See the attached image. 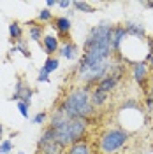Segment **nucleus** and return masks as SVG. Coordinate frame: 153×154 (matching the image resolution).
Wrapping results in <instances>:
<instances>
[{"mask_svg": "<svg viewBox=\"0 0 153 154\" xmlns=\"http://www.w3.org/2000/svg\"><path fill=\"white\" fill-rule=\"evenodd\" d=\"M111 35H113V25L109 23H100L90 30L83 44V56L76 68L77 77H81L88 68L111 60V54H115L111 48Z\"/></svg>", "mask_w": 153, "mask_h": 154, "instance_id": "1", "label": "nucleus"}, {"mask_svg": "<svg viewBox=\"0 0 153 154\" xmlns=\"http://www.w3.org/2000/svg\"><path fill=\"white\" fill-rule=\"evenodd\" d=\"M92 88L79 86L74 88L72 91H69L65 98L58 103V107L67 114L69 119H92V116L95 112V107L92 105Z\"/></svg>", "mask_w": 153, "mask_h": 154, "instance_id": "2", "label": "nucleus"}, {"mask_svg": "<svg viewBox=\"0 0 153 154\" xmlns=\"http://www.w3.org/2000/svg\"><path fill=\"white\" fill-rule=\"evenodd\" d=\"M90 121L92 119H81V117H77V119H67L63 125L55 128L57 142L67 151L72 144H77V142L85 140Z\"/></svg>", "mask_w": 153, "mask_h": 154, "instance_id": "3", "label": "nucleus"}, {"mask_svg": "<svg viewBox=\"0 0 153 154\" xmlns=\"http://www.w3.org/2000/svg\"><path fill=\"white\" fill-rule=\"evenodd\" d=\"M130 131L125 128H107L99 138V149L102 154H115L120 149H123L125 144L129 142Z\"/></svg>", "mask_w": 153, "mask_h": 154, "instance_id": "4", "label": "nucleus"}, {"mask_svg": "<svg viewBox=\"0 0 153 154\" xmlns=\"http://www.w3.org/2000/svg\"><path fill=\"white\" fill-rule=\"evenodd\" d=\"M37 154H65V149L57 142L55 137V130L53 128H46L37 142Z\"/></svg>", "mask_w": 153, "mask_h": 154, "instance_id": "5", "label": "nucleus"}, {"mask_svg": "<svg viewBox=\"0 0 153 154\" xmlns=\"http://www.w3.org/2000/svg\"><path fill=\"white\" fill-rule=\"evenodd\" d=\"M34 89L21 79V75H18V79H16V86H14V93H12V96H11V100L12 102H25L27 105H30L32 103V96H34Z\"/></svg>", "mask_w": 153, "mask_h": 154, "instance_id": "6", "label": "nucleus"}, {"mask_svg": "<svg viewBox=\"0 0 153 154\" xmlns=\"http://www.w3.org/2000/svg\"><path fill=\"white\" fill-rule=\"evenodd\" d=\"M150 65L146 63V61H134L132 63V77H134V81L139 84V86L143 88L144 91H146V88H148V81H150Z\"/></svg>", "mask_w": 153, "mask_h": 154, "instance_id": "7", "label": "nucleus"}, {"mask_svg": "<svg viewBox=\"0 0 153 154\" xmlns=\"http://www.w3.org/2000/svg\"><path fill=\"white\" fill-rule=\"evenodd\" d=\"M53 28L57 30V37L63 38V42H69L70 40V28H72V23L70 19L65 18V16H58V18L53 19Z\"/></svg>", "mask_w": 153, "mask_h": 154, "instance_id": "8", "label": "nucleus"}, {"mask_svg": "<svg viewBox=\"0 0 153 154\" xmlns=\"http://www.w3.org/2000/svg\"><path fill=\"white\" fill-rule=\"evenodd\" d=\"M127 37H129V35H127V28H125V25H113L111 48H113V53H115V54H120L122 44L125 42V38Z\"/></svg>", "mask_w": 153, "mask_h": 154, "instance_id": "9", "label": "nucleus"}, {"mask_svg": "<svg viewBox=\"0 0 153 154\" xmlns=\"http://www.w3.org/2000/svg\"><path fill=\"white\" fill-rule=\"evenodd\" d=\"M27 26H28V37L30 40H34V42H42V38H44V25H41L37 23L35 19H30L25 23Z\"/></svg>", "mask_w": 153, "mask_h": 154, "instance_id": "10", "label": "nucleus"}, {"mask_svg": "<svg viewBox=\"0 0 153 154\" xmlns=\"http://www.w3.org/2000/svg\"><path fill=\"white\" fill-rule=\"evenodd\" d=\"M58 53H60V56H63L65 60L72 61V60H77V56H79V48H77L76 42L69 40V42H63V44L60 46Z\"/></svg>", "mask_w": 153, "mask_h": 154, "instance_id": "11", "label": "nucleus"}, {"mask_svg": "<svg viewBox=\"0 0 153 154\" xmlns=\"http://www.w3.org/2000/svg\"><path fill=\"white\" fill-rule=\"evenodd\" d=\"M125 28H127V35H130V37L137 38V40H144V38H148L146 35V30L141 23H135V21H127L125 23Z\"/></svg>", "mask_w": 153, "mask_h": 154, "instance_id": "12", "label": "nucleus"}, {"mask_svg": "<svg viewBox=\"0 0 153 154\" xmlns=\"http://www.w3.org/2000/svg\"><path fill=\"white\" fill-rule=\"evenodd\" d=\"M41 46H42V49L48 53L49 56H53L55 53H58V49H60V38L57 35H44Z\"/></svg>", "mask_w": 153, "mask_h": 154, "instance_id": "13", "label": "nucleus"}, {"mask_svg": "<svg viewBox=\"0 0 153 154\" xmlns=\"http://www.w3.org/2000/svg\"><path fill=\"white\" fill-rule=\"evenodd\" d=\"M109 96H111V95L102 93V91H99L97 88H93V89H92V95H90V98H92V105L95 107V109L104 107L106 103H107V100H109Z\"/></svg>", "mask_w": 153, "mask_h": 154, "instance_id": "14", "label": "nucleus"}, {"mask_svg": "<svg viewBox=\"0 0 153 154\" xmlns=\"http://www.w3.org/2000/svg\"><path fill=\"white\" fill-rule=\"evenodd\" d=\"M65 154H92V147H90V144L86 140H81L77 144L70 145L67 151H65Z\"/></svg>", "mask_w": 153, "mask_h": 154, "instance_id": "15", "label": "nucleus"}, {"mask_svg": "<svg viewBox=\"0 0 153 154\" xmlns=\"http://www.w3.org/2000/svg\"><path fill=\"white\" fill-rule=\"evenodd\" d=\"M16 51H19L23 56L27 58V60H30L32 58V53H30V48H28V44H27V40L25 38H21V40H18L16 44H12V48H11L9 51V54H14Z\"/></svg>", "mask_w": 153, "mask_h": 154, "instance_id": "16", "label": "nucleus"}, {"mask_svg": "<svg viewBox=\"0 0 153 154\" xmlns=\"http://www.w3.org/2000/svg\"><path fill=\"white\" fill-rule=\"evenodd\" d=\"M9 37H11V42L16 44L18 40L23 38V26L19 25L18 21H12L9 25Z\"/></svg>", "mask_w": 153, "mask_h": 154, "instance_id": "17", "label": "nucleus"}, {"mask_svg": "<svg viewBox=\"0 0 153 154\" xmlns=\"http://www.w3.org/2000/svg\"><path fill=\"white\" fill-rule=\"evenodd\" d=\"M58 67H60V60H58L57 56H48L46 58V61H44V65H42V68L46 70V74H53V72H57Z\"/></svg>", "mask_w": 153, "mask_h": 154, "instance_id": "18", "label": "nucleus"}, {"mask_svg": "<svg viewBox=\"0 0 153 154\" xmlns=\"http://www.w3.org/2000/svg\"><path fill=\"white\" fill-rule=\"evenodd\" d=\"M53 12L49 9H41L37 12V16H35V21L41 23V25H44V23H48V21H53Z\"/></svg>", "mask_w": 153, "mask_h": 154, "instance_id": "19", "label": "nucleus"}, {"mask_svg": "<svg viewBox=\"0 0 153 154\" xmlns=\"http://www.w3.org/2000/svg\"><path fill=\"white\" fill-rule=\"evenodd\" d=\"M72 7L79 12H86V14H92V12H95L93 9V5H90L88 2H81V0H76V2H72Z\"/></svg>", "mask_w": 153, "mask_h": 154, "instance_id": "20", "label": "nucleus"}, {"mask_svg": "<svg viewBox=\"0 0 153 154\" xmlns=\"http://www.w3.org/2000/svg\"><path fill=\"white\" fill-rule=\"evenodd\" d=\"M12 149H14V144H12L11 138H4L0 142V154H11Z\"/></svg>", "mask_w": 153, "mask_h": 154, "instance_id": "21", "label": "nucleus"}, {"mask_svg": "<svg viewBox=\"0 0 153 154\" xmlns=\"http://www.w3.org/2000/svg\"><path fill=\"white\" fill-rule=\"evenodd\" d=\"M146 44H148V54L144 56V61H146L150 67H153V37L146 38Z\"/></svg>", "mask_w": 153, "mask_h": 154, "instance_id": "22", "label": "nucleus"}, {"mask_svg": "<svg viewBox=\"0 0 153 154\" xmlns=\"http://www.w3.org/2000/svg\"><path fill=\"white\" fill-rule=\"evenodd\" d=\"M18 110L21 114V117H25V119L30 117V105H27L25 102H18Z\"/></svg>", "mask_w": 153, "mask_h": 154, "instance_id": "23", "label": "nucleus"}, {"mask_svg": "<svg viewBox=\"0 0 153 154\" xmlns=\"http://www.w3.org/2000/svg\"><path fill=\"white\" fill-rule=\"evenodd\" d=\"M46 117H48V112H37V114L32 117V123L34 125H42L46 121Z\"/></svg>", "mask_w": 153, "mask_h": 154, "instance_id": "24", "label": "nucleus"}, {"mask_svg": "<svg viewBox=\"0 0 153 154\" xmlns=\"http://www.w3.org/2000/svg\"><path fill=\"white\" fill-rule=\"evenodd\" d=\"M37 82H51V79H49V74H46V70H44V68H42V67L39 68Z\"/></svg>", "mask_w": 153, "mask_h": 154, "instance_id": "25", "label": "nucleus"}, {"mask_svg": "<svg viewBox=\"0 0 153 154\" xmlns=\"http://www.w3.org/2000/svg\"><path fill=\"white\" fill-rule=\"evenodd\" d=\"M144 107H146V110L148 112H153V93L146 96V100H144Z\"/></svg>", "mask_w": 153, "mask_h": 154, "instance_id": "26", "label": "nucleus"}, {"mask_svg": "<svg viewBox=\"0 0 153 154\" xmlns=\"http://www.w3.org/2000/svg\"><path fill=\"white\" fill-rule=\"evenodd\" d=\"M70 5H72L70 0H62V2H58V7H62V9H69Z\"/></svg>", "mask_w": 153, "mask_h": 154, "instance_id": "27", "label": "nucleus"}, {"mask_svg": "<svg viewBox=\"0 0 153 154\" xmlns=\"http://www.w3.org/2000/svg\"><path fill=\"white\" fill-rule=\"evenodd\" d=\"M55 5H58V2H55V0H46V9H51Z\"/></svg>", "mask_w": 153, "mask_h": 154, "instance_id": "28", "label": "nucleus"}, {"mask_svg": "<svg viewBox=\"0 0 153 154\" xmlns=\"http://www.w3.org/2000/svg\"><path fill=\"white\" fill-rule=\"evenodd\" d=\"M2 140H4V125L0 123V142H2Z\"/></svg>", "mask_w": 153, "mask_h": 154, "instance_id": "29", "label": "nucleus"}, {"mask_svg": "<svg viewBox=\"0 0 153 154\" xmlns=\"http://www.w3.org/2000/svg\"><path fill=\"white\" fill-rule=\"evenodd\" d=\"M144 7H148V9H153V2H143Z\"/></svg>", "mask_w": 153, "mask_h": 154, "instance_id": "30", "label": "nucleus"}, {"mask_svg": "<svg viewBox=\"0 0 153 154\" xmlns=\"http://www.w3.org/2000/svg\"><path fill=\"white\" fill-rule=\"evenodd\" d=\"M18 154H25V152H23V151H19V152H18Z\"/></svg>", "mask_w": 153, "mask_h": 154, "instance_id": "31", "label": "nucleus"}]
</instances>
